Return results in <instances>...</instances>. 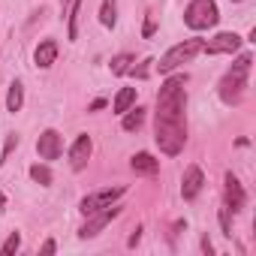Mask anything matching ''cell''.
Here are the masks:
<instances>
[{
	"mask_svg": "<svg viewBox=\"0 0 256 256\" xmlns=\"http://www.w3.org/2000/svg\"><path fill=\"white\" fill-rule=\"evenodd\" d=\"M202 36H190V40H181V42H175L160 60H154V70L160 72V76H169V72H175V70H181L184 64H190L196 54H202Z\"/></svg>",
	"mask_w": 256,
	"mask_h": 256,
	"instance_id": "3",
	"label": "cell"
},
{
	"mask_svg": "<svg viewBox=\"0 0 256 256\" xmlns=\"http://www.w3.org/2000/svg\"><path fill=\"white\" fill-rule=\"evenodd\" d=\"M217 22H220V10L214 0H190L184 6V24L196 34L217 28Z\"/></svg>",
	"mask_w": 256,
	"mask_h": 256,
	"instance_id": "4",
	"label": "cell"
},
{
	"mask_svg": "<svg viewBox=\"0 0 256 256\" xmlns=\"http://www.w3.org/2000/svg\"><path fill=\"white\" fill-rule=\"evenodd\" d=\"M4 208H6V196H4V193H0V211H4Z\"/></svg>",
	"mask_w": 256,
	"mask_h": 256,
	"instance_id": "31",
	"label": "cell"
},
{
	"mask_svg": "<svg viewBox=\"0 0 256 256\" xmlns=\"http://www.w3.org/2000/svg\"><path fill=\"white\" fill-rule=\"evenodd\" d=\"M124 196H126V187H124V184H114V187H106V190L88 193V196H82V199H78V214H82V217H88V214H94V211H102V208H108V205L120 202Z\"/></svg>",
	"mask_w": 256,
	"mask_h": 256,
	"instance_id": "5",
	"label": "cell"
},
{
	"mask_svg": "<svg viewBox=\"0 0 256 256\" xmlns=\"http://www.w3.org/2000/svg\"><path fill=\"white\" fill-rule=\"evenodd\" d=\"M102 106H106V100H94V102H90V112H96V108H102Z\"/></svg>",
	"mask_w": 256,
	"mask_h": 256,
	"instance_id": "29",
	"label": "cell"
},
{
	"mask_svg": "<svg viewBox=\"0 0 256 256\" xmlns=\"http://www.w3.org/2000/svg\"><path fill=\"white\" fill-rule=\"evenodd\" d=\"M22 108H24V84H22V78H16V82H10V90H6V112L18 114Z\"/></svg>",
	"mask_w": 256,
	"mask_h": 256,
	"instance_id": "17",
	"label": "cell"
},
{
	"mask_svg": "<svg viewBox=\"0 0 256 256\" xmlns=\"http://www.w3.org/2000/svg\"><path fill=\"white\" fill-rule=\"evenodd\" d=\"M90 154H94V139L88 133H78L66 151V160H70V169L72 172H84L88 163H90Z\"/></svg>",
	"mask_w": 256,
	"mask_h": 256,
	"instance_id": "10",
	"label": "cell"
},
{
	"mask_svg": "<svg viewBox=\"0 0 256 256\" xmlns=\"http://www.w3.org/2000/svg\"><path fill=\"white\" fill-rule=\"evenodd\" d=\"M217 220H220V229H223V235H226V238H232V214H229L226 208H220Z\"/></svg>",
	"mask_w": 256,
	"mask_h": 256,
	"instance_id": "24",
	"label": "cell"
},
{
	"mask_svg": "<svg viewBox=\"0 0 256 256\" xmlns=\"http://www.w3.org/2000/svg\"><path fill=\"white\" fill-rule=\"evenodd\" d=\"M120 211H124V208L114 202V205H108V208H102V211H94V214H88V217H84V223L78 226V238H82V241H90V238H96V235H100V232H102V229H106V226L114 220V217H120Z\"/></svg>",
	"mask_w": 256,
	"mask_h": 256,
	"instance_id": "6",
	"label": "cell"
},
{
	"mask_svg": "<svg viewBox=\"0 0 256 256\" xmlns=\"http://www.w3.org/2000/svg\"><path fill=\"white\" fill-rule=\"evenodd\" d=\"M58 54H60V42H58L54 36H46V40H40L36 48H34V66H36V70H52V66L58 64Z\"/></svg>",
	"mask_w": 256,
	"mask_h": 256,
	"instance_id": "12",
	"label": "cell"
},
{
	"mask_svg": "<svg viewBox=\"0 0 256 256\" xmlns=\"http://www.w3.org/2000/svg\"><path fill=\"white\" fill-rule=\"evenodd\" d=\"M28 175H30V181H34V184H40V187H52V181H54V175H52L48 163H34V166L28 169Z\"/></svg>",
	"mask_w": 256,
	"mask_h": 256,
	"instance_id": "20",
	"label": "cell"
},
{
	"mask_svg": "<svg viewBox=\"0 0 256 256\" xmlns=\"http://www.w3.org/2000/svg\"><path fill=\"white\" fill-rule=\"evenodd\" d=\"M232 4H244V0H232Z\"/></svg>",
	"mask_w": 256,
	"mask_h": 256,
	"instance_id": "32",
	"label": "cell"
},
{
	"mask_svg": "<svg viewBox=\"0 0 256 256\" xmlns=\"http://www.w3.org/2000/svg\"><path fill=\"white\" fill-rule=\"evenodd\" d=\"M202 250H205V253H214V247H211V241H208V238H202Z\"/></svg>",
	"mask_w": 256,
	"mask_h": 256,
	"instance_id": "30",
	"label": "cell"
},
{
	"mask_svg": "<svg viewBox=\"0 0 256 256\" xmlns=\"http://www.w3.org/2000/svg\"><path fill=\"white\" fill-rule=\"evenodd\" d=\"M223 208L235 217V214H241L244 208H247V193H244V184L232 175V172H226L223 175Z\"/></svg>",
	"mask_w": 256,
	"mask_h": 256,
	"instance_id": "8",
	"label": "cell"
},
{
	"mask_svg": "<svg viewBox=\"0 0 256 256\" xmlns=\"http://www.w3.org/2000/svg\"><path fill=\"white\" fill-rule=\"evenodd\" d=\"M133 64H136V54H130V52H120V54H114V58L108 60V70H112V76H126Z\"/></svg>",
	"mask_w": 256,
	"mask_h": 256,
	"instance_id": "19",
	"label": "cell"
},
{
	"mask_svg": "<svg viewBox=\"0 0 256 256\" xmlns=\"http://www.w3.org/2000/svg\"><path fill=\"white\" fill-rule=\"evenodd\" d=\"M250 70H253V54H250V52H241V54L235 58V64L220 76V82H217V96H220L223 106H229V108L241 106V100H244V94H247V88H250Z\"/></svg>",
	"mask_w": 256,
	"mask_h": 256,
	"instance_id": "2",
	"label": "cell"
},
{
	"mask_svg": "<svg viewBox=\"0 0 256 256\" xmlns=\"http://www.w3.org/2000/svg\"><path fill=\"white\" fill-rule=\"evenodd\" d=\"M18 250H22V232H10L6 241L0 244V256H12V253H18Z\"/></svg>",
	"mask_w": 256,
	"mask_h": 256,
	"instance_id": "21",
	"label": "cell"
},
{
	"mask_svg": "<svg viewBox=\"0 0 256 256\" xmlns=\"http://www.w3.org/2000/svg\"><path fill=\"white\" fill-rule=\"evenodd\" d=\"M40 253H42V256H52V253H58V241H54V238H46V241L40 244Z\"/></svg>",
	"mask_w": 256,
	"mask_h": 256,
	"instance_id": "26",
	"label": "cell"
},
{
	"mask_svg": "<svg viewBox=\"0 0 256 256\" xmlns=\"http://www.w3.org/2000/svg\"><path fill=\"white\" fill-rule=\"evenodd\" d=\"M72 0H60V18H66V10H70Z\"/></svg>",
	"mask_w": 256,
	"mask_h": 256,
	"instance_id": "28",
	"label": "cell"
},
{
	"mask_svg": "<svg viewBox=\"0 0 256 256\" xmlns=\"http://www.w3.org/2000/svg\"><path fill=\"white\" fill-rule=\"evenodd\" d=\"M96 18H100V24L106 30H114V24H118V0H100Z\"/></svg>",
	"mask_w": 256,
	"mask_h": 256,
	"instance_id": "18",
	"label": "cell"
},
{
	"mask_svg": "<svg viewBox=\"0 0 256 256\" xmlns=\"http://www.w3.org/2000/svg\"><path fill=\"white\" fill-rule=\"evenodd\" d=\"M82 10H84V0H72L70 10H66V40L76 42L78 40V28H82Z\"/></svg>",
	"mask_w": 256,
	"mask_h": 256,
	"instance_id": "14",
	"label": "cell"
},
{
	"mask_svg": "<svg viewBox=\"0 0 256 256\" xmlns=\"http://www.w3.org/2000/svg\"><path fill=\"white\" fill-rule=\"evenodd\" d=\"M142 232H145V229H142V226H136V232H133L130 238H126V247H136V244L142 241Z\"/></svg>",
	"mask_w": 256,
	"mask_h": 256,
	"instance_id": "27",
	"label": "cell"
},
{
	"mask_svg": "<svg viewBox=\"0 0 256 256\" xmlns=\"http://www.w3.org/2000/svg\"><path fill=\"white\" fill-rule=\"evenodd\" d=\"M12 148H18V136H16V133H10V136H6V148H4V154H0V166H4V163L10 160Z\"/></svg>",
	"mask_w": 256,
	"mask_h": 256,
	"instance_id": "25",
	"label": "cell"
},
{
	"mask_svg": "<svg viewBox=\"0 0 256 256\" xmlns=\"http://www.w3.org/2000/svg\"><path fill=\"white\" fill-rule=\"evenodd\" d=\"M136 100H139V88H120V90L114 94V100H112V112L120 118L126 108L136 106Z\"/></svg>",
	"mask_w": 256,
	"mask_h": 256,
	"instance_id": "15",
	"label": "cell"
},
{
	"mask_svg": "<svg viewBox=\"0 0 256 256\" xmlns=\"http://www.w3.org/2000/svg\"><path fill=\"white\" fill-rule=\"evenodd\" d=\"M202 190H205V172H202V166L190 163L184 169V175H181V199L184 202H196Z\"/></svg>",
	"mask_w": 256,
	"mask_h": 256,
	"instance_id": "11",
	"label": "cell"
},
{
	"mask_svg": "<svg viewBox=\"0 0 256 256\" xmlns=\"http://www.w3.org/2000/svg\"><path fill=\"white\" fill-rule=\"evenodd\" d=\"M157 34V18H154V12H145V24H142V36L145 40H151Z\"/></svg>",
	"mask_w": 256,
	"mask_h": 256,
	"instance_id": "23",
	"label": "cell"
},
{
	"mask_svg": "<svg viewBox=\"0 0 256 256\" xmlns=\"http://www.w3.org/2000/svg\"><path fill=\"white\" fill-rule=\"evenodd\" d=\"M241 42H244V40H241L235 30H220V34H214L211 40H205V42H202V54H208V58H220V54H238Z\"/></svg>",
	"mask_w": 256,
	"mask_h": 256,
	"instance_id": "7",
	"label": "cell"
},
{
	"mask_svg": "<svg viewBox=\"0 0 256 256\" xmlns=\"http://www.w3.org/2000/svg\"><path fill=\"white\" fill-rule=\"evenodd\" d=\"M187 72H169L154 102V142L160 154L178 157L187 145Z\"/></svg>",
	"mask_w": 256,
	"mask_h": 256,
	"instance_id": "1",
	"label": "cell"
},
{
	"mask_svg": "<svg viewBox=\"0 0 256 256\" xmlns=\"http://www.w3.org/2000/svg\"><path fill=\"white\" fill-rule=\"evenodd\" d=\"M36 154L42 163H54L64 157V136L54 130V126H46V130L36 136Z\"/></svg>",
	"mask_w": 256,
	"mask_h": 256,
	"instance_id": "9",
	"label": "cell"
},
{
	"mask_svg": "<svg viewBox=\"0 0 256 256\" xmlns=\"http://www.w3.org/2000/svg\"><path fill=\"white\" fill-rule=\"evenodd\" d=\"M130 169L136 175H142V178H157L160 175V160L154 154H148V151H139V154L130 157Z\"/></svg>",
	"mask_w": 256,
	"mask_h": 256,
	"instance_id": "13",
	"label": "cell"
},
{
	"mask_svg": "<svg viewBox=\"0 0 256 256\" xmlns=\"http://www.w3.org/2000/svg\"><path fill=\"white\" fill-rule=\"evenodd\" d=\"M145 108L142 106H133V108H126L124 114H120V130L124 133H136V130H142V124H145Z\"/></svg>",
	"mask_w": 256,
	"mask_h": 256,
	"instance_id": "16",
	"label": "cell"
},
{
	"mask_svg": "<svg viewBox=\"0 0 256 256\" xmlns=\"http://www.w3.org/2000/svg\"><path fill=\"white\" fill-rule=\"evenodd\" d=\"M151 70H154V58H145L142 64H133L126 76H133V78H148V76H151Z\"/></svg>",
	"mask_w": 256,
	"mask_h": 256,
	"instance_id": "22",
	"label": "cell"
}]
</instances>
